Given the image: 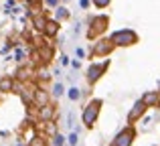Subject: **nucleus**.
<instances>
[{
	"label": "nucleus",
	"instance_id": "obj_1",
	"mask_svg": "<svg viewBox=\"0 0 160 146\" xmlns=\"http://www.w3.org/2000/svg\"><path fill=\"white\" fill-rule=\"evenodd\" d=\"M113 47H130V45L138 43V35L132 31V28H122V31H116L112 37H109Z\"/></svg>",
	"mask_w": 160,
	"mask_h": 146
},
{
	"label": "nucleus",
	"instance_id": "obj_2",
	"mask_svg": "<svg viewBox=\"0 0 160 146\" xmlns=\"http://www.w3.org/2000/svg\"><path fill=\"white\" fill-rule=\"evenodd\" d=\"M99 108H102V99H91L85 106V110H83V124L87 128H91L95 124V120L99 116Z\"/></svg>",
	"mask_w": 160,
	"mask_h": 146
},
{
	"label": "nucleus",
	"instance_id": "obj_3",
	"mask_svg": "<svg viewBox=\"0 0 160 146\" xmlns=\"http://www.w3.org/2000/svg\"><path fill=\"white\" fill-rule=\"evenodd\" d=\"M134 138H136V130H134V126H126L122 132H118V136L113 138L112 146H132Z\"/></svg>",
	"mask_w": 160,
	"mask_h": 146
},
{
	"label": "nucleus",
	"instance_id": "obj_4",
	"mask_svg": "<svg viewBox=\"0 0 160 146\" xmlns=\"http://www.w3.org/2000/svg\"><path fill=\"white\" fill-rule=\"evenodd\" d=\"M108 16H103V14H99V16H93L91 18V28H89V33H87V37H98L99 33H103L106 31V27H108Z\"/></svg>",
	"mask_w": 160,
	"mask_h": 146
},
{
	"label": "nucleus",
	"instance_id": "obj_5",
	"mask_svg": "<svg viewBox=\"0 0 160 146\" xmlns=\"http://www.w3.org/2000/svg\"><path fill=\"white\" fill-rule=\"evenodd\" d=\"M108 67H109V61H103V63H91L89 69H87V79H89V83L98 81V79L106 73Z\"/></svg>",
	"mask_w": 160,
	"mask_h": 146
},
{
	"label": "nucleus",
	"instance_id": "obj_6",
	"mask_svg": "<svg viewBox=\"0 0 160 146\" xmlns=\"http://www.w3.org/2000/svg\"><path fill=\"white\" fill-rule=\"evenodd\" d=\"M146 108H148V106H146V103L142 102V99H138V102L134 103V108L130 110V114H128V124H130V126H132V124L136 122V120H140L142 116H144Z\"/></svg>",
	"mask_w": 160,
	"mask_h": 146
},
{
	"label": "nucleus",
	"instance_id": "obj_7",
	"mask_svg": "<svg viewBox=\"0 0 160 146\" xmlns=\"http://www.w3.org/2000/svg\"><path fill=\"white\" fill-rule=\"evenodd\" d=\"M142 102H144L148 108H156V106H160V93H156V91H148V93L142 95Z\"/></svg>",
	"mask_w": 160,
	"mask_h": 146
},
{
	"label": "nucleus",
	"instance_id": "obj_8",
	"mask_svg": "<svg viewBox=\"0 0 160 146\" xmlns=\"http://www.w3.org/2000/svg\"><path fill=\"white\" fill-rule=\"evenodd\" d=\"M112 49H113L112 41H99V43H95V47H93V55H108Z\"/></svg>",
	"mask_w": 160,
	"mask_h": 146
},
{
	"label": "nucleus",
	"instance_id": "obj_9",
	"mask_svg": "<svg viewBox=\"0 0 160 146\" xmlns=\"http://www.w3.org/2000/svg\"><path fill=\"white\" fill-rule=\"evenodd\" d=\"M47 23H49V20L45 18V16L41 14V12L32 16V27H35L37 31H43V33H45V27H47Z\"/></svg>",
	"mask_w": 160,
	"mask_h": 146
},
{
	"label": "nucleus",
	"instance_id": "obj_10",
	"mask_svg": "<svg viewBox=\"0 0 160 146\" xmlns=\"http://www.w3.org/2000/svg\"><path fill=\"white\" fill-rule=\"evenodd\" d=\"M53 114H55L53 106H49V103H47V106H41V110H39V118L41 120H47V122H49V120L53 118Z\"/></svg>",
	"mask_w": 160,
	"mask_h": 146
},
{
	"label": "nucleus",
	"instance_id": "obj_11",
	"mask_svg": "<svg viewBox=\"0 0 160 146\" xmlns=\"http://www.w3.org/2000/svg\"><path fill=\"white\" fill-rule=\"evenodd\" d=\"M12 87H14V81H12V77H10V75H6V77H2V79H0V91H2V93L10 91Z\"/></svg>",
	"mask_w": 160,
	"mask_h": 146
},
{
	"label": "nucleus",
	"instance_id": "obj_12",
	"mask_svg": "<svg viewBox=\"0 0 160 146\" xmlns=\"http://www.w3.org/2000/svg\"><path fill=\"white\" fill-rule=\"evenodd\" d=\"M57 31H59V23H57V20H49L47 27H45V35H47V37H55Z\"/></svg>",
	"mask_w": 160,
	"mask_h": 146
},
{
	"label": "nucleus",
	"instance_id": "obj_13",
	"mask_svg": "<svg viewBox=\"0 0 160 146\" xmlns=\"http://www.w3.org/2000/svg\"><path fill=\"white\" fill-rule=\"evenodd\" d=\"M67 95H69V99H71V102H75V99H79V98H81V91H79L77 87H71V89L67 91Z\"/></svg>",
	"mask_w": 160,
	"mask_h": 146
},
{
	"label": "nucleus",
	"instance_id": "obj_14",
	"mask_svg": "<svg viewBox=\"0 0 160 146\" xmlns=\"http://www.w3.org/2000/svg\"><path fill=\"white\" fill-rule=\"evenodd\" d=\"M55 14H57V18H59V20H63V18H67V16H69V12H67V8H65V6H57Z\"/></svg>",
	"mask_w": 160,
	"mask_h": 146
},
{
	"label": "nucleus",
	"instance_id": "obj_15",
	"mask_svg": "<svg viewBox=\"0 0 160 146\" xmlns=\"http://www.w3.org/2000/svg\"><path fill=\"white\" fill-rule=\"evenodd\" d=\"M41 57H43L45 61H51V57H53V49H51V47H43V49H41Z\"/></svg>",
	"mask_w": 160,
	"mask_h": 146
},
{
	"label": "nucleus",
	"instance_id": "obj_16",
	"mask_svg": "<svg viewBox=\"0 0 160 146\" xmlns=\"http://www.w3.org/2000/svg\"><path fill=\"white\" fill-rule=\"evenodd\" d=\"M53 146H63V144H65V138H63V136L61 134H55L53 136V142H51Z\"/></svg>",
	"mask_w": 160,
	"mask_h": 146
},
{
	"label": "nucleus",
	"instance_id": "obj_17",
	"mask_svg": "<svg viewBox=\"0 0 160 146\" xmlns=\"http://www.w3.org/2000/svg\"><path fill=\"white\" fill-rule=\"evenodd\" d=\"M63 91H65V89H63L61 83H55V85H53V95H57V98H59V95H63Z\"/></svg>",
	"mask_w": 160,
	"mask_h": 146
},
{
	"label": "nucleus",
	"instance_id": "obj_18",
	"mask_svg": "<svg viewBox=\"0 0 160 146\" xmlns=\"http://www.w3.org/2000/svg\"><path fill=\"white\" fill-rule=\"evenodd\" d=\"M93 4H95L98 8H106L108 4H109V0H93Z\"/></svg>",
	"mask_w": 160,
	"mask_h": 146
},
{
	"label": "nucleus",
	"instance_id": "obj_19",
	"mask_svg": "<svg viewBox=\"0 0 160 146\" xmlns=\"http://www.w3.org/2000/svg\"><path fill=\"white\" fill-rule=\"evenodd\" d=\"M69 144H77V132H71V134H69Z\"/></svg>",
	"mask_w": 160,
	"mask_h": 146
},
{
	"label": "nucleus",
	"instance_id": "obj_20",
	"mask_svg": "<svg viewBox=\"0 0 160 146\" xmlns=\"http://www.w3.org/2000/svg\"><path fill=\"white\" fill-rule=\"evenodd\" d=\"M16 61H22V57H24V51H22V49H16Z\"/></svg>",
	"mask_w": 160,
	"mask_h": 146
},
{
	"label": "nucleus",
	"instance_id": "obj_21",
	"mask_svg": "<svg viewBox=\"0 0 160 146\" xmlns=\"http://www.w3.org/2000/svg\"><path fill=\"white\" fill-rule=\"evenodd\" d=\"M31 146H45V144H41V138H35V140L31 142Z\"/></svg>",
	"mask_w": 160,
	"mask_h": 146
},
{
	"label": "nucleus",
	"instance_id": "obj_22",
	"mask_svg": "<svg viewBox=\"0 0 160 146\" xmlns=\"http://www.w3.org/2000/svg\"><path fill=\"white\" fill-rule=\"evenodd\" d=\"M79 4H81V8H87L89 6V0H79Z\"/></svg>",
	"mask_w": 160,
	"mask_h": 146
},
{
	"label": "nucleus",
	"instance_id": "obj_23",
	"mask_svg": "<svg viewBox=\"0 0 160 146\" xmlns=\"http://www.w3.org/2000/svg\"><path fill=\"white\" fill-rule=\"evenodd\" d=\"M45 2H47L49 6H57V4H59V0H45Z\"/></svg>",
	"mask_w": 160,
	"mask_h": 146
}]
</instances>
